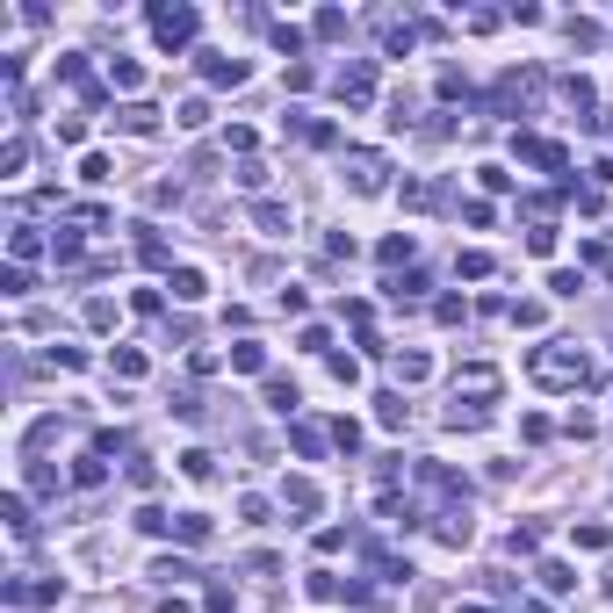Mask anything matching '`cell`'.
<instances>
[{
  "label": "cell",
  "mask_w": 613,
  "mask_h": 613,
  "mask_svg": "<svg viewBox=\"0 0 613 613\" xmlns=\"http://www.w3.org/2000/svg\"><path fill=\"white\" fill-rule=\"evenodd\" d=\"M527 368H534L541 390H585V383H592V361H585L578 339H548V347H534Z\"/></svg>",
  "instance_id": "1"
},
{
  "label": "cell",
  "mask_w": 613,
  "mask_h": 613,
  "mask_svg": "<svg viewBox=\"0 0 613 613\" xmlns=\"http://www.w3.org/2000/svg\"><path fill=\"white\" fill-rule=\"evenodd\" d=\"M196 22H203V15H196L188 0H159V7H152V36H159V51H188V44H196Z\"/></svg>",
  "instance_id": "2"
},
{
  "label": "cell",
  "mask_w": 613,
  "mask_h": 613,
  "mask_svg": "<svg viewBox=\"0 0 613 613\" xmlns=\"http://www.w3.org/2000/svg\"><path fill=\"white\" fill-rule=\"evenodd\" d=\"M332 95H339L347 108H368V102H376V58H354V65H339V73H332Z\"/></svg>",
  "instance_id": "3"
},
{
  "label": "cell",
  "mask_w": 613,
  "mask_h": 613,
  "mask_svg": "<svg viewBox=\"0 0 613 613\" xmlns=\"http://www.w3.org/2000/svg\"><path fill=\"white\" fill-rule=\"evenodd\" d=\"M347 188L354 196H383L390 188V159L383 152H347Z\"/></svg>",
  "instance_id": "4"
},
{
  "label": "cell",
  "mask_w": 613,
  "mask_h": 613,
  "mask_svg": "<svg viewBox=\"0 0 613 613\" xmlns=\"http://www.w3.org/2000/svg\"><path fill=\"white\" fill-rule=\"evenodd\" d=\"M491 397H498V368H484V361H469V368H462V376H455V405H491Z\"/></svg>",
  "instance_id": "5"
},
{
  "label": "cell",
  "mask_w": 613,
  "mask_h": 613,
  "mask_svg": "<svg viewBox=\"0 0 613 613\" xmlns=\"http://www.w3.org/2000/svg\"><path fill=\"white\" fill-rule=\"evenodd\" d=\"M512 152H519L527 166H548V174H563V166H570V152H563L556 137H512Z\"/></svg>",
  "instance_id": "6"
},
{
  "label": "cell",
  "mask_w": 613,
  "mask_h": 613,
  "mask_svg": "<svg viewBox=\"0 0 613 613\" xmlns=\"http://www.w3.org/2000/svg\"><path fill=\"white\" fill-rule=\"evenodd\" d=\"M246 73H253L246 58H224V51H203V80H209V87H246Z\"/></svg>",
  "instance_id": "7"
},
{
  "label": "cell",
  "mask_w": 613,
  "mask_h": 613,
  "mask_svg": "<svg viewBox=\"0 0 613 613\" xmlns=\"http://www.w3.org/2000/svg\"><path fill=\"white\" fill-rule=\"evenodd\" d=\"M282 506H289V512H304V519H310V512L325 506V491H317L310 477H289V484H282Z\"/></svg>",
  "instance_id": "8"
},
{
  "label": "cell",
  "mask_w": 613,
  "mask_h": 613,
  "mask_svg": "<svg viewBox=\"0 0 613 613\" xmlns=\"http://www.w3.org/2000/svg\"><path fill=\"white\" fill-rule=\"evenodd\" d=\"M116 123H123L130 137H152V130H159V108H152V102H123V108H116Z\"/></svg>",
  "instance_id": "9"
},
{
  "label": "cell",
  "mask_w": 613,
  "mask_h": 613,
  "mask_svg": "<svg viewBox=\"0 0 613 613\" xmlns=\"http://www.w3.org/2000/svg\"><path fill=\"white\" fill-rule=\"evenodd\" d=\"M36 253H44V238H36V224H15V231H7V260H15V267H29Z\"/></svg>",
  "instance_id": "10"
},
{
  "label": "cell",
  "mask_w": 613,
  "mask_h": 613,
  "mask_svg": "<svg viewBox=\"0 0 613 613\" xmlns=\"http://www.w3.org/2000/svg\"><path fill=\"white\" fill-rule=\"evenodd\" d=\"M253 224H260L267 238H289V231H296V216H289L282 203H253Z\"/></svg>",
  "instance_id": "11"
},
{
  "label": "cell",
  "mask_w": 613,
  "mask_h": 613,
  "mask_svg": "<svg viewBox=\"0 0 613 613\" xmlns=\"http://www.w3.org/2000/svg\"><path fill=\"white\" fill-rule=\"evenodd\" d=\"M166 289H174V296H181V304H203V296H209L203 267H174V282H166Z\"/></svg>",
  "instance_id": "12"
},
{
  "label": "cell",
  "mask_w": 613,
  "mask_h": 613,
  "mask_svg": "<svg viewBox=\"0 0 613 613\" xmlns=\"http://www.w3.org/2000/svg\"><path fill=\"white\" fill-rule=\"evenodd\" d=\"M102 477H108L102 455H73V484H80V491H102Z\"/></svg>",
  "instance_id": "13"
},
{
  "label": "cell",
  "mask_w": 613,
  "mask_h": 613,
  "mask_svg": "<svg viewBox=\"0 0 613 613\" xmlns=\"http://www.w3.org/2000/svg\"><path fill=\"white\" fill-rule=\"evenodd\" d=\"M469 534H477V527H469V506H447V512H440V541H455V548H462Z\"/></svg>",
  "instance_id": "14"
},
{
  "label": "cell",
  "mask_w": 613,
  "mask_h": 613,
  "mask_svg": "<svg viewBox=\"0 0 613 613\" xmlns=\"http://www.w3.org/2000/svg\"><path fill=\"white\" fill-rule=\"evenodd\" d=\"M376 418H383V426H390V433H397V426H405V418H411V405H405V390H383V397H376Z\"/></svg>",
  "instance_id": "15"
},
{
  "label": "cell",
  "mask_w": 613,
  "mask_h": 613,
  "mask_svg": "<svg viewBox=\"0 0 613 613\" xmlns=\"http://www.w3.org/2000/svg\"><path fill=\"white\" fill-rule=\"evenodd\" d=\"M231 368H238V376H260V368H267V347L238 339V347H231Z\"/></svg>",
  "instance_id": "16"
},
{
  "label": "cell",
  "mask_w": 613,
  "mask_h": 613,
  "mask_svg": "<svg viewBox=\"0 0 613 613\" xmlns=\"http://www.w3.org/2000/svg\"><path fill=\"white\" fill-rule=\"evenodd\" d=\"M304 592H310V599H347L354 585H339L332 570H310V578H304Z\"/></svg>",
  "instance_id": "17"
},
{
  "label": "cell",
  "mask_w": 613,
  "mask_h": 613,
  "mask_svg": "<svg viewBox=\"0 0 613 613\" xmlns=\"http://www.w3.org/2000/svg\"><path fill=\"white\" fill-rule=\"evenodd\" d=\"M426 376H433V354H418V347L397 354V383H426Z\"/></svg>",
  "instance_id": "18"
},
{
  "label": "cell",
  "mask_w": 613,
  "mask_h": 613,
  "mask_svg": "<svg viewBox=\"0 0 613 613\" xmlns=\"http://www.w3.org/2000/svg\"><path fill=\"white\" fill-rule=\"evenodd\" d=\"M181 477L209 484V477H216V455H209V447H188V455H181Z\"/></svg>",
  "instance_id": "19"
},
{
  "label": "cell",
  "mask_w": 613,
  "mask_h": 613,
  "mask_svg": "<svg viewBox=\"0 0 613 613\" xmlns=\"http://www.w3.org/2000/svg\"><path fill=\"white\" fill-rule=\"evenodd\" d=\"M267 36H275V51H282V58H304V29H296V22H275Z\"/></svg>",
  "instance_id": "20"
},
{
  "label": "cell",
  "mask_w": 613,
  "mask_h": 613,
  "mask_svg": "<svg viewBox=\"0 0 613 613\" xmlns=\"http://www.w3.org/2000/svg\"><path fill=\"white\" fill-rule=\"evenodd\" d=\"M108 368H116L123 383H137V376H145V354H137V347H116V354H108Z\"/></svg>",
  "instance_id": "21"
},
{
  "label": "cell",
  "mask_w": 613,
  "mask_h": 613,
  "mask_svg": "<svg viewBox=\"0 0 613 613\" xmlns=\"http://www.w3.org/2000/svg\"><path fill=\"white\" fill-rule=\"evenodd\" d=\"M570 541H578V548H592V556H599V548H613V534L599 527V519H585V527H570Z\"/></svg>",
  "instance_id": "22"
},
{
  "label": "cell",
  "mask_w": 613,
  "mask_h": 613,
  "mask_svg": "<svg viewBox=\"0 0 613 613\" xmlns=\"http://www.w3.org/2000/svg\"><path fill=\"white\" fill-rule=\"evenodd\" d=\"M152 578H159V585H181V578H196V570H188V556H159Z\"/></svg>",
  "instance_id": "23"
},
{
  "label": "cell",
  "mask_w": 613,
  "mask_h": 613,
  "mask_svg": "<svg viewBox=\"0 0 613 613\" xmlns=\"http://www.w3.org/2000/svg\"><path fill=\"white\" fill-rule=\"evenodd\" d=\"M534 578H541V585H548V592H570V585H578V570H570V563H541V570H534Z\"/></svg>",
  "instance_id": "24"
},
{
  "label": "cell",
  "mask_w": 613,
  "mask_h": 613,
  "mask_svg": "<svg viewBox=\"0 0 613 613\" xmlns=\"http://www.w3.org/2000/svg\"><path fill=\"white\" fill-rule=\"evenodd\" d=\"M563 102L578 108V116H592V102H599V95H592V80H563Z\"/></svg>",
  "instance_id": "25"
},
{
  "label": "cell",
  "mask_w": 613,
  "mask_h": 613,
  "mask_svg": "<svg viewBox=\"0 0 613 613\" xmlns=\"http://www.w3.org/2000/svg\"><path fill=\"white\" fill-rule=\"evenodd\" d=\"M267 405H275V411H296V405H304V390H296V383H282V376H275V383H267Z\"/></svg>",
  "instance_id": "26"
},
{
  "label": "cell",
  "mask_w": 613,
  "mask_h": 613,
  "mask_svg": "<svg viewBox=\"0 0 613 613\" xmlns=\"http://www.w3.org/2000/svg\"><path fill=\"white\" fill-rule=\"evenodd\" d=\"M289 440H296V455H304V462H317V455H325V433H317V426H296Z\"/></svg>",
  "instance_id": "27"
},
{
  "label": "cell",
  "mask_w": 613,
  "mask_h": 613,
  "mask_svg": "<svg viewBox=\"0 0 613 613\" xmlns=\"http://www.w3.org/2000/svg\"><path fill=\"white\" fill-rule=\"evenodd\" d=\"M108 80H116L123 95H137V87H145V65H130V58H116V73H108Z\"/></svg>",
  "instance_id": "28"
},
{
  "label": "cell",
  "mask_w": 613,
  "mask_h": 613,
  "mask_svg": "<svg viewBox=\"0 0 613 613\" xmlns=\"http://www.w3.org/2000/svg\"><path fill=\"white\" fill-rule=\"evenodd\" d=\"M22 166H29V145H22V137H7V152H0V174H7V181H15V174H22Z\"/></svg>",
  "instance_id": "29"
},
{
  "label": "cell",
  "mask_w": 613,
  "mask_h": 613,
  "mask_svg": "<svg viewBox=\"0 0 613 613\" xmlns=\"http://www.w3.org/2000/svg\"><path fill=\"white\" fill-rule=\"evenodd\" d=\"M137 260H145V267H166V238H152V224H145V238H137Z\"/></svg>",
  "instance_id": "30"
},
{
  "label": "cell",
  "mask_w": 613,
  "mask_h": 613,
  "mask_svg": "<svg viewBox=\"0 0 613 613\" xmlns=\"http://www.w3.org/2000/svg\"><path fill=\"white\" fill-rule=\"evenodd\" d=\"M0 296H29V267L7 260V267H0Z\"/></svg>",
  "instance_id": "31"
},
{
  "label": "cell",
  "mask_w": 613,
  "mask_h": 613,
  "mask_svg": "<svg viewBox=\"0 0 613 613\" xmlns=\"http://www.w3.org/2000/svg\"><path fill=\"white\" fill-rule=\"evenodd\" d=\"M7 527H15V534H22V541H29V527H36V519H29V498H22V491H15V498H7Z\"/></svg>",
  "instance_id": "32"
},
{
  "label": "cell",
  "mask_w": 613,
  "mask_h": 613,
  "mask_svg": "<svg viewBox=\"0 0 613 613\" xmlns=\"http://www.w3.org/2000/svg\"><path fill=\"white\" fill-rule=\"evenodd\" d=\"M80 181H116V166H108V152H87V159H80Z\"/></svg>",
  "instance_id": "33"
},
{
  "label": "cell",
  "mask_w": 613,
  "mask_h": 613,
  "mask_svg": "<svg viewBox=\"0 0 613 613\" xmlns=\"http://www.w3.org/2000/svg\"><path fill=\"white\" fill-rule=\"evenodd\" d=\"M433 203H440V188H433V181H411V188H405V209H433Z\"/></svg>",
  "instance_id": "34"
},
{
  "label": "cell",
  "mask_w": 613,
  "mask_h": 613,
  "mask_svg": "<svg viewBox=\"0 0 613 613\" xmlns=\"http://www.w3.org/2000/svg\"><path fill=\"white\" fill-rule=\"evenodd\" d=\"M570 44H578V51H599V22H578V15H570Z\"/></svg>",
  "instance_id": "35"
},
{
  "label": "cell",
  "mask_w": 613,
  "mask_h": 613,
  "mask_svg": "<svg viewBox=\"0 0 613 613\" xmlns=\"http://www.w3.org/2000/svg\"><path fill=\"white\" fill-rule=\"evenodd\" d=\"M238 188H253V196H260V188H267V166H260V159H238Z\"/></svg>",
  "instance_id": "36"
},
{
  "label": "cell",
  "mask_w": 613,
  "mask_h": 613,
  "mask_svg": "<svg viewBox=\"0 0 613 613\" xmlns=\"http://www.w3.org/2000/svg\"><path fill=\"white\" fill-rule=\"evenodd\" d=\"M578 289H585V275H570V267H556V275H548V296H578Z\"/></svg>",
  "instance_id": "37"
},
{
  "label": "cell",
  "mask_w": 613,
  "mask_h": 613,
  "mask_svg": "<svg viewBox=\"0 0 613 613\" xmlns=\"http://www.w3.org/2000/svg\"><path fill=\"white\" fill-rule=\"evenodd\" d=\"M332 447H347V455H354V447H361V426H354V418H332Z\"/></svg>",
  "instance_id": "38"
},
{
  "label": "cell",
  "mask_w": 613,
  "mask_h": 613,
  "mask_svg": "<svg viewBox=\"0 0 613 613\" xmlns=\"http://www.w3.org/2000/svg\"><path fill=\"white\" fill-rule=\"evenodd\" d=\"M87 325H95V332H108V325H116V304H108V296H87Z\"/></svg>",
  "instance_id": "39"
},
{
  "label": "cell",
  "mask_w": 613,
  "mask_h": 613,
  "mask_svg": "<svg viewBox=\"0 0 613 613\" xmlns=\"http://www.w3.org/2000/svg\"><path fill=\"white\" fill-rule=\"evenodd\" d=\"M181 541H209V512H181Z\"/></svg>",
  "instance_id": "40"
},
{
  "label": "cell",
  "mask_w": 613,
  "mask_h": 613,
  "mask_svg": "<svg viewBox=\"0 0 613 613\" xmlns=\"http://www.w3.org/2000/svg\"><path fill=\"white\" fill-rule=\"evenodd\" d=\"M174 123H181V130H203V123H209V102H181V116H174Z\"/></svg>",
  "instance_id": "41"
},
{
  "label": "cell",
  "mask_w": 613,
  "mask_h": 613,
  "mask_svg": "<svg viewBox=\"0 0 613 613\" xmlns=\"http://www.w3.org/2000/svg\"><path fill=\"white\" fill-rule=\"evenodd\" d=\"M317 36H347V15L339 7H317Z\"/></svg>",
  "instance_id": "42"
},
{
  "label": "cell",
  "mask_w": 613,
  "mask_h": 613,
  "mask_svg": "<svg viewBox=\"0 0 613 613\" xmlns=\"http://www.w3.org/2000/svg\"><path fill=\"white\" fill-rule=\"evenodd\" d=\"M51 253L58 260H80V231H51Z\"/></svg>",
  "instance_id": "43"
},
{
  "label": "cell",
  "mask_w": 613,
  "mask_h": 613,
  "mask_svg": "<svg viewBox=\"0 0 613 613\" xmlns=\"http://www.w3.org/2000/svg\"><path fill=\"white\" fill-rule=\"evenodd\" d=\"M527 253H556V224H534L527 231Z\"/></svg>",
  "instance_id": "44"
},
{
  "label": "cell",
  "mask_w": 613,
  "mask_h": 613,
  "mask_svg": "<svg viewBox=\"0 0 613 613\" xmlns=\"http://www.w3.org/2000/svg\"><path fill=\"white\" fill-rule=\"evenodd\" d=\"M541 548V527H512V556H534Z\"/></svg>",
  "instance_id": "45"
},
{
  "label": "cell",
  "mask_w": 613,
  "mask_h": 613,
  "mask_svg": "<svg viewBox=\"0 0 613 613\" xmlns=\"http://www.w3.org/2000/svg\"><path fill=\"white\" fill-rule=\"evenodd\" d=\"M137 527H145V534H166L174 519H166V512H159V506H137Z\"/></svg>",
  "instance_id": "46"
},
{
  "label": "cell",
  "mask_w": 613,
  "mask_h": 613,
  "mask_svg": "<svg viewBox=\"0 0 613 613\" xmlns=\"http://www.w3.org/2000/svg\"><path fill=\"white\" fill-rule=\"evenodd\" d=\"M383 260L397 267V260H411V231H397V238H383Z\"/></svg>",
  "instance_id": "47"
},
{
  "label": "cell",
  "mask_w": 613,
  "mask_h": 613,
  "mask_svg": "<svg viewBox=\"0 0 613 613\" xmlns=\"http://www.w3.org/2000/svg\"><path fill=\"white\" fill-rule=\"evenodd\" d=\"M130 304H137V317H159V310H166V296H159V289H137Z\"/></svg>",
  "instance_id": "48"
},
{
  "label": "cell",
  "mask_w": 613,
  "mask_h": 613,
  "mask_svg": "<svg viewBox=\"0 0 613 613\" xmlns=\"http://www.w3.org/2000/svg\"><path fill=\"white\" fill-rule=\"evenodd\" d=\"M203 613H231V585H209V592H203Z\"/></svg>",
  "instance_id": "49"
},
{
  "label": "cell",
  "mask_w": 613,
  "mask_h": 613,
  "mask_svg": "<svg viewBox=\"0 0 613 613\" xmlns=\"http://www.w3.org/2000/svg\"><path fill=\"white\" fill-rule=\"evenodd\" d=\"M607 592H613V570H607Z\"/></svg>",
  "instance_id": "50"
}]
</instances>
